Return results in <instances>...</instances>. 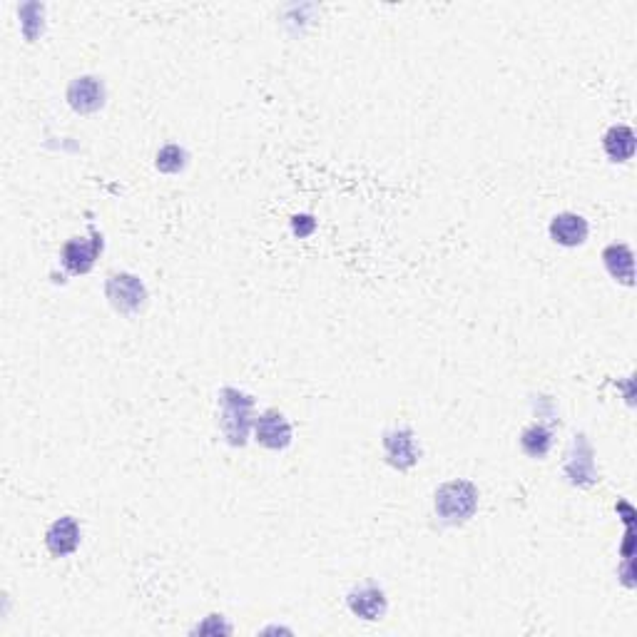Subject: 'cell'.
I'll list each match as a JSON object with an SVG mask.
<instances>
[{"mask_svg":"<svg viewBox=\"0 0 637 637\" xmlns=\"http://www.w3.org/2000/svg\"><path fill=\"white\" fill-rule=\"evenodd\" d=\"M433 508H436V516L441 518V523L463 526L478 511V488L471 481H463V478L443 483L433 496Z\"/></svg>","mask_w":637,"mask_h":637,"instance_id":"6da1fadb","label":"cell"},{"mask_svg":"<svg viewBox=\"0 0 637 637\" xmlns=\"http://www.w3.org/2000/svg\"><path fill=\"white\" fill-rule=\"evenodd\" d=\"M219 406H222L219 426H222L227 441L232 446H244L249 426H252V396L242 394L239 389H222L219 391Z\"/></svg>","mask_w":637,"mask_h":637,"instance_id":"7a4b0ae2","label":"cell"},{"mask_svg":"<svg viewBox=\"0 0 637 637\" xmlns=\"http://www.w3.org/2000/svg\"><path fill=\"white\" fill-rule=\"evenodd\" d=\"M105 297L115 312L132 317V314H137L147 304V287L135 274L115 272L107 277Z\"/></svg>","mask_w":637,"mask_h":637,"instance_id":"3957f363","label":"cell"},{"mask_svg":"<svg viewBox=\"0 0 637 637\" xmlns=\"http://www.w3.org/2000/svg\"><path fill=\"white\" fill-rule=\"evenodd\" d=\"M100 252H103V237L95 229H90V239L73 237L70 242L63 244L60 262L73 277H80V274H88L95 267V259H98Z\"/></svg>","mask_w":637,"mask_h":637,"instance_id":"277c9868","label":"cell"},{"mask_svg":"<svg viewBox=\"0 0 637 637\" xmlns=\"http://www.w3.org/2000/svg\"><path fill=\"white\" fill-rule=\"evenodd\" d=\"M384 456L386 463L399 471H409L419 463L421 448L416 443V433L411 428L399 426L384 433Z\"/></svg>","mask_w":637,"mask_h":637,"instance_id":"5b68a950","label":"cell"},{"mask_svg":"<svg viewBox=\"0 0 637 637\" xmlns=\"http://www.w3.org/2000/svg\"><path fill=\"white\" fill-rule=\"evenodd\" d=\"M346 605H349V610L356 618L369 620V623L381 620L386 615V610H389V600H386L384 588H379L371 580L354 585L349 590V595H346Z\"/></svg>","mask_w":637,"mask_h":637,"instance_id":"8992f818","label":"cell"},{"mask_svg":"<svg viewBox=\"0 0 637 637\" xmlns=\"http://www.w3.org/2000/svg\"><path fill=\"white\" fill-rule=\"evenodd\" d=\"M292 424L277 409H267L254 419V438L269 451H284L292 443Z\"/></svg>","mask_w":637,"mask_h":637,"instance_id":"52a82bcc","label":"cell"},{"mask_svg":"<svg viewBox=\"0 0 637 637\" xmlns=\"http://www.w3.org/2000/svg\"><path fill=\"white\" fill-rule=\"evenodd\" d=\"M565 476L570 478L573 486L588 488L598 481V473H595V453L593 446L588 443V438L583 433L573 438V446H570L568 461H565Z\"/></svg>","mask_w":637,"mask_h":637,"instance_id":"ba28073f","label":"cell"},{"mask_svg":"<svg viewBox=\"0 0 637 637\" xmlns=\"http://www.w3.org/2000/svg\"><path fill=\"white\" fill-rule=\"evenodd\" d=\"M65 98H68V105L73 107L75 112H80V115H93V112H98L100 107L105 105V83L100 78H95V75H80V78H75L73 83L68 85Z\"/></svg>","mask_w":637,"mask_h":637,"instance_id":"9c48e42d","label":"cell"},{"mask_svg":"<svg viewBox=\"0 0 637 637\" xmlns=\"http://www.w3.org/2000/svg\"><path fill=\"white\" fill-rule=\"evenodd\" d=\"M80 543H83V528L73 516L58 518L45 531V548L53 558H68L80 548Z\"/></svg>","mask_w":637,"mask_h":637,"instance_id":"30bf717a","label":"cell"},{"mask_svg":"<svg viewBox=\"0 0 637 637\" xmlns=\"http://www.w3.org/2000/svg\"><path fill=\"white\" fill-rule=\"evenodd\" d=\"M550 239L560 247H580L588 242L590 224L583 214L578 212H560L550 219Z\"/></svg>","mask_w":637,"mask_h":637,"instance_id":"8fae6325","label":"cell"},{"mask_svg":"<svg viewBox=\"0 0 637 637\" xmlns=\"http://www.w3.org/2000/svg\"><path fill=\"white\" fill-rule=\"evenodd\" d=\"M605 269L610 272V277L615 282L625 284V287H633L635 279V254L628 244H610L603 252Z\"/></svg>","mask_w":637,"mask_h":637,"instance_id":"7c38bea8","label":"cell"},{"mask_svg":"<svg viewBox=\"0 0 637 637\" xmlns=\"http://www.w3.org/2000/svg\"><path fill=\"white\" fill-rule=\"evenodd\" d=\"M635 132L628 125H613L603 135V150L610 162H628L635 155Z\"/></svg>","mask_w":637,"mask_h":637,"instance_id":"4fadbf2b","label":"cell"},{"mask_svg":"<svg viewBox=\"0 0 637 637\" xmlns=\"http://www.w3.org/2000/svg\"><path fill=\"white\" fill-rule=\"evenodd\" d=\"M521 448L531 458H545L553 448V431L543 424H531L521 433Z\"/></svg>","mask_w":637,"mask_h":637,"instance_id":"5bb4252c","label":"cell"},{"mask_svg":"<svg viewBox=\"0 0 637 637\" xmlns=\"http://www.w3.org/2000/svg\"><path fill=\"white\" fill-rule=\"evenodd\" d=\"M155 165H157V170L165 172V175H177V172H182L187 167L185 147L170 142V145H165L160 152H157Z\"/></svg>","mask_w":637,"mask_h":637,"instance_id":"9a60e30c","label":"cell"},{"mask_svg":"<svg viewBox=\"0 0 637 637\" xmlns=\"http://www.w3.org/2000/svg\"><path fill=\"white\" fill-rule=\"evenodd\" d=\"M314 229H317V222H314L312 214H297V217L292 219V232L297 234V237H309Z\"/></svg>","mask_w":637,"mask_h":637,"instance_id":"2e32d148","label":"cell"}]
</instances>
